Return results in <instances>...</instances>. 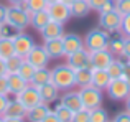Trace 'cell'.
<instances>
[{"instance_id": "obj_1", "label": "cell", "mask_w": 130, "mask_h": 122, "mask_svg": "<svg viewBox=\"0 0 130 122\" xmlns=\"http://www.w3.org/2000/svg\"><path fill=\"white\" fill-rule=\"evenodd\" d=\"M5 23L13 28L15 32H25L30 26V13L25 7V2L20 5H8L7 7V18Z\"/></svg>"}, {"instance_id": "obj_2", "label": "cell", "mask_w": 130, "mask_h": 122, "mask_svg": "<svg viewBox=\"0 0 130 122\" xmlns=\"http://www.w3.org/2000/svg\"><path fill=\"white\" fill-rule=\"evenodd\" d=\"M51 83L59 91H68L76 87V84H74V69L66 63L56 64L51 69Z\"/></svg>"}, {"instance_id": "obj_3", "label": "cell", "mask_w": 130, "mask_h": 122, "mask_svg": "<svg viewBox=\"0 0 130 122\" xmlns=\"http://www.w3.org/2000/svg\"><path fill=\"white\" fill-rule=\"evenodd\" d=\"M109 40H110V33L105 32L104 28L97 26V28H91L86 35L83 36L84 48L89 51H95V50H104L107 48Z\"/></svg>"}, {"instance_id": "obj_4", "label": "cell", "mask_w": 130, "mask_h": 122, "mask_svg": "<svg viewBox=\"0 0 130 122\" xmlns=\"http://www.w3.org/2000/svg\"><path fill=\"white\" fill-rule=\"evenodd\" d=\"M79 96H81V102H83V107L87 111L94 109V107L102 106V101H104V91L97 89L95 86L89 84V86L79 87Z\"/></svg>"}, {"instance_id": "obj_5", "label": "cell", "mask_w": 130, "mask_h": 122, "mask_svg": "<svg viewBox=\"0 0 130 122\" xmlns=\"http://www.w3.org/2000/svg\"><path fill=\"white\" fill-rule=\"evenodd\" d=\"M105 93H107V96H109L110 101L124 102L125 97L130 94V86L124 78H115V79H110V83L107 84Z\"/></svg>"}, {"instance_id": "obj_6", "label": "cell", "mask_w": 130, "mask_h": 122, "mask_svg": "<svg viewBox=\"0 0 130 122\" xmlns=\"http://www.w3.org/2000/svg\"><path fill=\"white\" fill-rule=\"evenodd\" d=\"M12 41H13V50H15V55L25 58L26 55L30 53V50L36 45L35 40H33L31 35H28L26 32H18L12 36Z\"/></svg>"}, {"instance_id": "obj_7", "label": "cell", "mask_w": 130, "mask_h": 122, "mask_svg": "<svg viewBox=\"0 0 130 122\" xmlns=\"http://www.w3.org/2000/svg\"><path fill=\"white\" fill-rule=\"evenodd\" d=\"M46 12H48V15H50L51 20H54V22H58V23H63V25H64V23H68V22H69V18H71L69 5L63 3L61 0L46 5Z\"/></svg>"}, {"instance_id": "obj_8", "label": "cell", "mask_w": 130, "mask_h": 122, "mask_svg": "<svg viewBox=\"0 0 130 122\" xmlns=\"http://www.w3.org/2000/svg\"><path fill=\"white\" fill-rule=\"evenodd\" d=\"M120 23H122V15L115 8L110 10V12H105V13H99V26L109 33L119 32L120 30Z\"/></svg>"}, {"instance_id": "obj_9", "label": "cell", "mask_w": 130, "mask_h": 122, "mask_svg": "<svg viewBox=\"0 0 130 122\" xmlns=\"http://www.w3.org/2000/svg\"><path fill=\"white\" fill-rule=\"evenodd\" d=\"M64 58H66V64H69L73 69L91 66V51L86 50V48H81L74 53H69V55H66Z\"/></svg>"}, {"instance_id": "obj_10", "label": "cell", "mask_w": 130, "mask_h": 122, "mask_svg": "<svg viewBox=\"0 0 130 122\" xmlns=\"http://www.w3.org/2000/svg\"><path fill=\"white\" fill-rule=\"evenodd\" d=\"M25 59L28 61V63H31L35 68H44L48 66V63H50V56H48V53L44 51L43 45H35L31 50H30V53L25 56Z\"/></svg>"}, {"instance_id": "obj_11", "label": "cell", "mask_w": 130, "mask_h": 122, "mask_svg": "<svg viewBox=\"0 0 130 122\" xmlns=\"http://www.w3.org/2000/svg\"><path fill=\"white\" fill-rule=\"evenodd\" d=\"M15 97L26 107V109H30V107H33V106H36V104L41 102L38 89H36L35 86H31V84H28V86H26L23 91H20Z\"/></svg>"}, {"instance_id": "obj_12", "label": "cell", "mask_w": 130, "mask_h": 122, "mask_svg": "<svg viewBox=\"0 0 130 122\" xmlns=\"http://www.w3.org/2000/svg\"><path fill=\"white\" fill-rule=\"evenodd\" d=\"M59 101L63 106H66L68 109H71L73 112L83 109V102H81V96H79V91L73 89H68V91H63V94H59Z\"/></svg>"}, {"instance_id": "obj_13", "label": "cell", "mask_w": 130, "mask_h": 122, "mask_svg": "<svg viewBox=\"0 0 130 122\" xmlns=\"http://www.w3.org/2000/svg\"><path fill=\"white\" fill-rule=\"evenodd\" d=\"M115 56L109 51L107 48L104 50H95V51H91V66L92 68H101V69H105L109 64L112 63Z\"/></svg>"}, {"instance_id": "obj_14", "label": "cell", "mask_w": 130, "mask_h": 122, "mask_svg": "<svg viewBox=\"0 0 130 122\" xmlns=\"http://www.w3.org/2000/svg\"><path fill=\"white\" fill-rule=\"evenodd\" d=\"M61 40H63V46H64V55H69V53H74L77 50L84 48L83 36L77 35V33H63Z\"/></svg>"}, {"instance_id": "obj_15", "label": "cell", "mask_w": 130, "mask_h": 122, "mask_svg": "<svg viewBox=\"0 0 130 122\" xmlns=\"http://www.w3.org/2000/svg\"><path fill=\"white\" fill-rule=\"evenodd\" d=\"M44 51L48 53L50 59H61L64 58V46H63V40L61 38H53V40H44L43 43Z\"/></svg>"}, {"instance_id": "obj_16", "label": "cell", "mask_w": 130, "mask_h": 122, "mask_svg": "<svg viewBox=\"0 0 130 122\" xmlns=\"http://www.w3.org/2000/svg\"><path fill=\"white\" fill-rule=\"evenodd\" d=\"M64 33V25L63 23H58L54 20H50L46 25L40 30V35H41L43 41L44 40H53V38H61Z\"/></svg>"}, {"instance_id": "obj_17", "label": "cell", "mask_w": 130, "mask_h": 122, "mask_svg": "<svg viewBox=\"0 0 130 122\" xmlns=\"http://www.w3.org/2000/svg\"><path fill=\"white\" fill-rule=\"evenodd\" d=\"M38 93H40V99H41V102L53 104V102H56V101L59 99V93H61V91L50 81V83H46V84H43V86L38 87Z\"/></svg>"}, {"instance_id": "obj_18", "label": "cell", "mask_w": 130, "mask_h": 122, "mask_svg": "<svg viewBox=\"0 0 130 122\" xmlns=\"http://www.w3.org/2000/svg\"><path fill=\"white\" fill-rule=\"evenodd\" d=\"M7 84H8V94L12 96H17L20 91H23L26 86H28V81L23 79L18 73H7Z\"/></svg>"}, {"instance_id": "obj_19", "label": "cell", "mask_w": 130, "mask_h": 122, "mask_svg": "<svg viewBox=\"0 0 130 122\" xmlns=\"http://www.w3.org/2000/svg\"><path fill=\"white\" fill-rule=\"evenodd\" d=\"M26 116V107L20 102L17 97L13 99H8L5 106V111H3V117H18V119H25Z\"/></svg>"}, {"instance_id": "obj_20", "label": "cell", "mask_w": 130, "mask_h": 122, "mask_svg": "<svg viewBox=\"0 0 130 122\" xmlns=\"http://www.w3.org/2000/svg\"><path fill=\"white\" fill-rule=\"evenodd\" d=\"M50 111H51V109H50V104L40 102V104H36V106L26 109L25 119L28 120V122H41V120L44 119V116H46Z\"/></svg>"}, {"instance_id": "obj_21", "label": "cell", "mask_w": 130, "mask_h": 122, "mask_svg": "<svg viewBox=\"0 0 130 122\" xmlns=\"http://www.w3.org/2000/svg\"><path fill=\"white\" fill-rule=\"evenodd\" d=\"M91 81H92V66L74 69V84H76L77 89L84 87V86H89Z\"/></svg>"}, {"instance_id": "obj_22", "label": "cell", "mask_w": 130, "mask_h": 122, "mask_svg": "<svg viewBox=\"0 0 130 122\" xmlns=\"http://www.w3.org/2000/svg\"><path fill=\"white\" fill-rule=\"evenodd\" d=\"M71 18H84L91 13V5L87 0H74L69 5Z\"/></svg>"}, {"instance_id": "obj_23", "label": "cell", "mask_w": 130, "mask_h": 122, "mask_svg": "<svg viewBox=\"0 0 130 122\" xmlns=\"http://www.w3.org/2000/svg\"><path fill=\"white\" fill-rule=\"evenodd\" d=\"M50 81H51V69H48V66H44V68H36L28 84H31L38 89L40 86L50 83Z\"/></svg>"}, {"instance_id": "obj_24", "label": "cell", "mask_w": 130, "mask_h": 122, "mask_svg": "<svg viewBox=\"0 0 130 122\" xmlns=\"http://www.w3.org/2000/svg\"><path fill=\"white\" fill-rule=\"evenodd\" d=\"M109 83H110V76L107 74V71L101 69V68H92V81H91L92 86H95L97 89L105 91Z\"/></svg>"}, {"instance_id": "obj_25", "label": "cell", "mask_w": 130, "mask_h": 122, "mask_svg": "<svg viewBox=\"0 0 130 122\" xmlns=\"http://www.w3.org/2000/svg\"><path fill=\"white\" fill-rule=\"evenodd\" d=\"M50 20H51V18H50V15H48L46 8L30 13V26H31V28H35L36 32H40V30H41L43 26L46 25L48 22H50Z\"/></svg>"}, {"instance_id": "obj_26", "label": "cell", "mask_w": 130, "mask_h": 122, "mask_svg": "<svg viewBox=\"0 0 130 122\" xmlns=\"http://www.w3.org/2000/svg\"><path fill=\"white\" fill-rule=\"evenodd\" d=\"M15 55L13 50V41L8 36H0V58L2 59H8L10 56Z\"/></svg>"}, {"instance_id": "obj_27", "label": "cell", "mask_w": 130, "mask_h": 122, "mask_svg": "<svg viewBox=\"0 0 130 122\" xmlns=\"http://www.w3.org/2000/svg\"><path fill=\"white\" fill-rule=\"evenodd\" d=\"M107 74L110 76V79H115V78H122V71H124V61H122L119 56H115L112 59V63L105 68Z\"/></svg>"}, {"instance_id": "obj_28", "label": "cell", "mask_w": 130, "mask_h": 122, "mask_svg": "<svg viewBox=\"0 0 130 122\" xmlns=\"http://www.w3.org/2000/svg\"><path fill=\"white\" fill-rule=\"evenodd\" d=\"M109 120H110V116H109L107 109H104L102 106L89 111V122H109Z\"/></svg>"}, {"instance_id": "obj_29", "label": "cell", "mask_w": 130, "mask_h": 122, "mask_svg": "<svg viewBox=\"0 0 130 122\" xmlns=\"http://www.w3.org/2000/svg\"><path fill=\"white\" fill-rule=\"evenodd\" d=\"M53 112L56 114V117L59 119V122H71V120H73V114L74 112L71 109H68L66 106H63L61 102H58L56 106H54Z\"/></svg>"}, {"instance_id": "obj_30", "label": "cell", "mask_w": 130, "mask_h": 122, "mask_svg": "<svg viewBox=\"0 0 130 122\" xmlns=\"http://www.w3.org/2000/svg\"><path fill=\"white\" fill-rule=\"evenodd\" d=\"M107 50L112 53L114 56H122V51H124V36H117V38H112L109 40V45H107Z\"/></svg>"}, {"instance_id": "obj_31", "label": "cell", "mask_w": 130, "mask_h": 122, "mask_svg": "<svg viewBox=\"0 0 130 122\" xmlns=\"http://www.w3.org/2000/svg\"><path fill=\"white\" fill-rule=\"evenodd\" d=\"M23 59L25 58H22V56H18V55H13V56H10L8 59H5L7 73H18V68L22 66Z\"/></svg>"}, {"instance_id": "obj_32", "label": "cell", "mask_w": 130, "mask_h": 122, "mask_svg": "<svg viewBox=\"0 0 130 122\" xmlns=\"http://www.w3.org/2000/svg\"><path fill=\"white\" fill-rule=\"evenodd\" d=\"M35 69H36V68L33 66L31 63H28L26 59H23L22 66L18 68V74L23 78V79H26V81L30 83V79H31V76H33V73H35Z\"/></svg>"}, {"instance_id": "obj_33", "label": "cell", "mask_w": 130, "mask_h": 122, "mask_svg": "<svg viewBox=\"0 0 130 122\" xmlns=\"http://www.w3.org/2000/svg\"><path fill=\"white\" fill-rule=\"evenodd\" d=\"M46 0H25V7L28 10V13L38 12V10H44L46 8Z\"/></svg>"}, {"instance_id": "obj_34", "label": "cell", "mask_w": 130, "mask_h": 122, "mask_svg": "<svg viewBox=\"0 0 130 122\" xmlns=\"http://www.w3.org/2000/svg\"><path fill=\"white\" fill-rule=\"evenodd\" d=\"M114 7L120 15L130 13V0H114Z\"/></svg>"}, {"instance_id": "obj_35", "label": "cell", "mask_w": 130, "mask_h": 122, "mask_svg": "<svg viewBox=\"0 0 130 122\" xmlns=\"http://www.w3.org/2000/svg\"><path fill=\"white\" fill-rule=\"evenodd\" d=\"M71 122H89V111L87 109H79L73 114V120Z\"/></svg>"}, {"instance_id": "obj_36", "label": "cell", "mask_w": 130, "mask_h": 122, "mask_svg": "<svg viewBox=\"0 0 130 122\" xmlns=\"http://www.w3.org/2000/svg\"><path fill=\"white\" fill-rule=\"evenodd\" d=\"M119 32L124 36H130V13L122 15V23H120V30Z\"/></svg>"}, {"instance_id": "obj_37", "label": "cell", "mask_w": 130, "mask_h": 122, "mask_svg": "<svg viewBox=\"0 0 130 122\" xmlns=\"http://www.w3.org/2000/svg\"><path fill=\"white\" fill-rule=\"evenodd\" d=\"M114 122H130V112L128 111H120L115 114Z\"/></svg>"}, {"instance_id": "obj_38", "label": "cell", "mask_w": 130, "mask_h": 122, "mask_svg": "<svg viewBox=\"0 0 130 122\" xmlns=\"http://www.w3.org/2000/svg\"><path fill=\"white\" fill-rule=\"evenodd\" d=\"M122 58L130 59V36H124V51H122Z\"/></svg>"}, {"instance_id": "obj_39", "label": "cell", "mask_w": 130, "mask_h": 122, "mask_svg": "<svg viewBox=\"0 0 130 122\" xmlns=\"http://www.w3.org/2000/svg\"><path fill=\"white\" fill-rule=\"evenodd\" d=\"M0 94H7V96H10L8 94V84H7V76L3 74V76H0Z\"/></svg>"}, {"instance_id": "obj_40", "label": "cell", "mask_w": 130, "mask_h": 122, "mask_svg": "<svg viewBox=\"0 0 130 122\" xmlns=\"http://www.w3.org/2000/svg\"><path fill=\"white\" fill-rule=\"evenodd\" d=\"M87 2H89V5H91V10L99 12V8H101L105 2H109V0H87Z\"/></svg>"}, {"instance_id": "obj_41", "label": "cell", "mask_w": 130, "mask_h": 122, "mask_svg": "<svg viewBox=\"0 0 130 122\" xmlns=\"http://www.w3.org/2000/svg\"><path fill=\"white\" fill-rule=\"evenodd\" d=\"M122 78L128 83L130 86V61L127 59V63H124V71H122Z\"/></svg>"}, {"instance_id": "obj_42", "label": "cell", "mask_w": 130, "mask_h": 122, "mask_svg": "<svg viewBox=\"0 0 130 122\" xmlns=\"http://www.w3.org/2000/svg\"><path fill=\"white\" fill-rule=\"evenodd\" d=\"M115 7H114V0H109V2H105L104 5L99 8V12L97 13H105V12H110V10H114Z\"/></svg>"}, {"instance_id": "obj_43", "label": "cell", "mask_w": 130, "mask_h": 122, "mask_svg": "<svg viewBox=\"0 0 130 122\" xmlns=\"http://www.w3.org/2000/svg\"><path fill=\"white\" fill-rule=\"evenodd\" d=\"M8 99L10 97L7 94H0V116H3V111H5V106L8 102Z\"/></svg>"}, {"instance_id": "obj_44", "label": "cell", "mask_w": 130, "mask_h": 122, "mask_svg": "<svg viewBox=\"0 0 130 122\" xmlns=\"http://www.w3.org/2000/svg\"><path fill=\"white\" fill-rule=\"evenodd\" d=\"M41 122H59V119L56 117V114H54L53 111H50V112L44 116V119H43Z\"/></svg>"}, {"instance_id": "obj_45", "label": "cell", "mask_w": 130, "mask_h": 122, "mask_svg": "<svg viewBox=\"0 0 130 122\" xmlns=\"http://www.w3.org/2000/svg\"><path fill=\"white\" fill-rule=\"evenodd\" d=\"M7 18V5L0 3V23H3Z\"/></svg>"}, {"instance_id": "obj_46", "label": "cell", "mask_w": 130, "mask_h": 122, "mask_svg": "<svg viewBox=\"0 0 130 122\" xmlns=\"http://www.w3.org/2000/svg\"><path fill=\"white\" fill-rule=\"evenodd\" d=\"M7 74V66H5V59L0 58V76Z\"/></svg>"}, {"instance_id": "obj_47", "label": "cell", "mask_w": 130, "mask_h": 122, "mask_svg": "<svg viewBox=\"0 0 130 122\" xmlns=\"http://www.w3.org/2000/svg\"><path fill=\"white\" fill-rule=\"evenodd\" d=\"M3 122H25V119H18V117H3Z\"/></svg>"}, {"instance_id": "obj_48", "label": "cell", "mask_w": 130, "mask_h": 122, "mask_svg": "<svg viewBox=\"0 0 130 122\" xmlns=\"http://www.w3.org/2000/svg\"><path fill=\"white\" fill-rule=\"evenodd\" d=\"M124 104H125V111H128V112H130V94H128L127 97H125Z\"/></svg>"}, {"instance_id": "obj_49", "label": "cell", "mask_w": 130, "mask_h": 122, "mask_svg": "<svg viewBox=\"0 0 130 122\" xmlns=\"http://www.w3.org/2000/svg\"><path fill=\"white\" fill-rule=\"evenodd\" d=\"M7 2H8L10 5H20V3H23L25 0H7Z\"/></svg>"}, {"instance_id": "obj_50", "label": "cell", "mask_w": 130, "mask_h": 122, "mask_svg": "<svg viewBox=\"0 0 130 122\" xmlns=\"http://www.w3.org/2000/svg\"><path fill=\"white\" fill-rule=\"evenodd\" d=\"M61 2H63V3H66V5H71V3H73L74 0H61Z\"/></svg>"}, {"instance_id": "obj_51", "label": "cell", "mask_w": 130, "mask_h": 122, "mask_svg": "<svg viewBox=\"0 0 130 122\" xmlns=\"http://www.w3.org/2000/svg\"><path fill=\"white\" fill-rule=\"evenodd\" d=\"M53 2H58V0H46V3L50 5V3H53Z\"/></svg>"}, {"instance_id": "obj_52", "label": "cell", "mask_w": 130, "mask_h": 122, "mask_svg": "<svg viewBox=\"0 0 130 122\" xmlns=\"http://www.w3.org/2000/svg\"><path fill=\"white\" fill-rule=\"evenodd\" d=\"M0 122H3V116H0Z\"/></svg>"}, {"instance_id": "obj_53", "label": "cell", "mask_w": 130, "mask_h": 122, "mask_svg": "<svg viewBox=\"0 0 130 122\" xmlns=\"http://www.w3.org/2000/svg\"><path fill=\"white\" fill-rule=\"evenodd\" d=\"M109 122H114V120H109Z\"/></svg>"}, {"instance_id": "obj_54", "label": "cell", "mask_w": 130, "mask_h": 122, "mask_svg": "<svg viewBox=\"0 0 130 122\" xmlns=\"http://www.w3.org/2000/svg\"><path fill=\"white\" fill-rule=\"evenodd\" d=\"M0 25H2V23H0Z\"/></svg>"}, {"instance_id": "obj_55", "label": "cell", "mask_w": 130, "mask_h": 122, "mask_svg": "<svg viewBox=\"0 0 130 122\" xmlns=\"http://www.w3.org/2000/svg\"><path fill=\"white\" fill-rule=\"evenodd\" d=\"M128 61H130V59H128Z\"/></svg>"}]
</instances>
